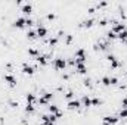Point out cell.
<instances>
[{
	"mask_svg": "<svg viewBox=\"0 0 127 125\" xmlns=\"http://www.w3.org/2000/svg\"><path fill=\"white\" fill-rule=\"evenodd\" d=\"M53 65H55V69L62 71V69H65V66H67V60H65V59H62V57H58V59H55Z\"/></svg>",
	"mask_w": 127,
	"mask_h": 125,
	"instance_id": "1",
	"label": "cell"
},
{
	"mask_svg": "<svg viewBox=\"0 0 127 125\" xmlns=\"http://www.w3.org/2000/svg\"><path fill=\"white\" fill-rule=\"evenodd\" d=\"M118 121L117 116H104V125H115Z\"/></svg>",
	"mask_w": 127,
	"mask_h": 125,
	"instance_id": "2",
	"label": "cell"
},
{
	"mask_svg": "<svg viewBox=\"0 0 127 125\" xmlns=\"http://www.w3.org/2000/svg\"><path fill=\"white\" fill-rule=\"evenodd\" d=\"M114 24H115V25H114V27H112V29H111L114 34H117V35H118L121 31H124V29H126V25H124V24H118V22H114Z\"/></svg>",
	"mask_w": 127,
	"mask_h": 125,
	"instance_id": "3",
	"label": "cell"
},
{
	"mask_svg": "<svg viewBox=\"0 0 127 125\" xmlns=\"http://www.w3.org/2000/svg\"><path fill=\"white\" fill-rule=\"evenodd\" d=\"M108 60H109V63H111V68H112V69H117V68L120 66V62L117 60V57H115L114 55H108Z\"/></svg>",
	"mask_w": 127,
	"mask_h": 125,
	"instance_id": "4",
	"label": "cell"
},
{
	"mask_svg": "<svg viewBox=\"0 0 127 125\" xmlns=\"http://www.w3.org/2000/svg\"><path fill=\"white\" fill-rule=\"evenodd\" d=\"M22 72H24V74H27V75H33V74L36 72V68L30 66L28 63H24V65H22Z\"/></svg>",
	"mask_w": 127,
	"mask_h": 125,
	"instance_id": "5",
	"label": "cell"
},
{
	"mask_svg": "<svg viewBox=\"0 0 127 125\" xmlns=\"http://www.w3.org/2000/svg\"><path fill=\"white\" fill-rule=\"evenodd\" d=\"M80 106H81L80 100H70L68 102V109H78Z\"/></svg>",
	"mask_w": 127,
	"mask_h": 125,
	"instance_id": "6",
	"label": "cell"
},
{
	"mask_svg": "<svg viewBox=\"0 0 127 125\" xmlns=\"http://www.w3.org/2000/svg\"><path fill=\"white\" fill-rule=\"evenodd\" d=\"M13 27H15V28H24V27H25V18H18V19L13 22Z\"/></svg>",
	"mask_w": 127,
	"mask_h": 125,
	"instance_id": "7",
	"label": "cell"
},
{
	"mask_svg": "<svg viewBox=\"0 0 127 125\" xmlns=\"http://www.w3.org/2000/svg\"><path fill=\"white\" fill-rule=\"evenodd\" d=\"M47 35V29L43 27V25H38V28H37V37H46Z\"/></svg>",
	"mask_w": 127,
	"mask_h": 125,
	"instance_id": "8",
	"label": "cell"
},
{
	"mask_svg": "<svg viewBox=\"0 0 127 125\" xmlns=\"http://www.w3.org/2000/svg\"><path fill=\"white\" fill-rule=\"evenodd\" d=\"M4 81H7L10 87H15L16 85V78L13 75H4Z\"/></svg>",
	"mask_w": 127,
	"mask_h": 125,
	"instance_id": "9",
	"label": "cell"
},
{
	"mask_svg": "<svg viewBox=\"0 0 127 125\" xmlns=\"http://www.w3.org/2000/svg\"><path fill=\"white\" fill-rule=\"evenodd\" d=\"M81 103H83V106H84V108H90V106H92V99H90L89 96H83Z\"/></svg>",
	"mask_w": 127,
	"mask_h": 125,
	"instance_id": "10",
	"label": "cell"
},
{
	"mask_svg": "<svg viewBox=\"0 0 127 125\" xmlns=\"http://www.w3.org/2000/svg\"><path fill=\"white\" fill-rule=\"evenodd\" d=\"M75 68H77V71H78V74H86L87 72V68H86V65L84 63H78V65H75Z\"/></svg>",
	"mask_w": 127,
	"mask_h": 125,
	"instance_id": "11",
	"label": "cell"
},
{
	"mask_svg": "<svg viewBox=\"0 0 127 125\" xmlns=\"http://www.w3.org/2000/svg\"><path fill=\"white\" fill-rule=\"evenodd\" d=\"M31 12H33V6L31 4H24L22 6V13L24 15H30Z\"/></svg>",
	"mask_w": 127,
	"mask_h": 125,
	"instance_id": "12",
	"label": "cell"
},
{
	"mask_svg": "<svg viewBox=\"0 0 127 125\" xmlns=\"http://www.w3.org/2000/svg\"><path fill=\"white\" fill-rule=\"evenodd\" d=\"M75 59H86V53H84V49H78L75 52Z\"/></svg>",
	"mask_w": 127,
	"mask_h": 125,
	"instance_id": "13",
	"label": "cell"
},
{
	"mask_svg": "<svg viewBox=\"0 0 127 125\" xmlns=\"http://www.w3.org/2000/svg\"><path fill=\"white\" fill-rule=\"evenodd\" d=\"M36 60H37L40 65H43V66L47 65V56H40V55H38V56L36 57Z\"/></svg>",
	"mask_w": 127,
	"mask_h": 125,
	"instance_id": "14",
	"label": "cell"
},
{
	"mask_svg": "<svg viewBox=\"0 0 127 125\" xmlns=\"http://www.w3.org/2000/svg\"><path fill=\"white\" fill-rule=\"evenodd\" d=\"M47 109H49L50 115H56V113L59 112V108H58L56 105H50V106H47Z\"/></svg>",
	"mask_w": 127,
	"mask_h": 125,
	"instance_id": "15",
	"label": "cell"
},
{
	"mask_svg": "<svg viewBox=\"0 0 127 125\" xmlns=\"http://www.w3.org/2000/svg\"><path fill=\"white\" fill-rule=\"evenodd\" d=\"M93 24H95L93 19H86V21H83L81 27H84V28H90V27H93Z\"/></svg>",
	"mask_w": 127,
	"mask_h": 125,
	"instance_id": "16",
	"label": "cell"
},
{
	"mask_svg": "<svg viewBox=\"0 0 127 125\" xmlns=\"http://www.w3.org/2000/svg\"><path fill=\"white\" fill-rule=\"evenodd\" d=\"M36 102H37L36 96H34L33 93H28V94H27V103H31V105H33V103H36Z\"/></svg>",
	"mask_w": 127,
	"mask_h": 125,
	"instance_id": "17",
	"label": "cell"
},
{
	"mask_svg": "<svg viewBox=\"0 0 127 125\" xmlns=\"http://www.w3.org/2000/svg\"><path fill=\"white\" fill-rule=\"evenodd\" d=\"M117 38H118V40H121V41L124 43V41L127 40V29H124V31H121V32H120V34L117 35Z\"/></svg>",
	"mask_w": 127,
	"mask_h": 125,
	"instance_id": "18",
	"label": "cell"
},
{
	"mask_svg": "<svg viewBox=\"0 0 127 125\" xmlns=\"http://www.w3.org/2000/svg\"><path fill=\"white\" fill-rule=\"evenodd\" d=\"M25 112H27V113H34V112H36V108H34L31 103H27V106H25Z\"/></svg>",
	"mask_w": 127,
	"mask_h": 125,
	"instance_id": "19",
	"label": "cell"
},
{
	"mask_svg": "<svg viewBox=\"0 0 127 125\" xmlns=\"http://www.w3.org/2000/svg\"><path fill=\"white\" fill-rule=\"evenodd\" d=\"M27 37H28V40H36L37 38V32L36 31H28V34H27Z\"/></svg>",
	"mask_w": 127,
	"mask_h": 125,
	"instance_id": "20",
	"label": "cell"
},
{
	"mask_svg": "<svg viewBox=\"0 0 127 125\" xmlns=\"http://www.w3.org/2000/svg\"><path fill=\"white\" fill-rule=\"evenodd\" d=\"M102 84H104L105 87H109V85H111V78H109V77H104V78H102Z\"/></svg>",
	"mask_w": 127,
	"mask_h": 125,
	"instance_id": "21",
	"label": "cell"
},
{
	"mask_svg": "<svg viewBox=\"0 0 127 125\" xmlns=\"http://www.w3.org/2000/svg\"><path fill=\"white\" fill-rule=\"evenodd\" d=\"M83 85L87 87V88H92V80H90V78H86V80L83 81Z\"/></svg>",
	"mask_w": 127,
	"mask_h": 125,
	"instance_id": "22",
	"label": "cell"
},
{
	"mask_svg": "<svg viewBox=\"0 0 127 125\" xmlns=\"http://www.w3.org/2000/svg\"><path fill=\"white\" fill-rule=\"evenodd\" d=\"M101 103H102L101 99H98V97H93V99H92V106H99Z\"/></svg>",
	"mask_w": 127,
	"mask_h": 125,
	"instance_id": "23",
	"label": "cell"
},
{
	"mask_svg": "<svg viewBox=\"0 0 127 125\" xmlns=\"http://www.w3.org/2000/svg\"><path fill=\"white\" fill-rule=\"evenodd\" d=\"M107 38H108V40H115V38H117V34H114L112 31H109V32L107 34Z\"/></svg>",
	"mask_w": 127,
	"mask_h": 125,
	"instance_id": "24",
	"label": "cell"
},
{
	"mask_svg": "<svg viewBox=\"0 0 127 125\" xmlns=\"http://www.w3.org/2000/svg\"><path fill=\"white\" fill-rule=\"evenodd\" d=\"M58 40H59L58 37H52V38L49 40V44H50V46H56V44H58Z\"/></svg>",
	"mask_w": 127,
	"mask_h": 125,
	"instance_id": "25",
	"label": "cell"
},
{
	"mask_svg": "<svg viewBox=\"0 0 127 125\" xmlns=\"http://www.w3.org/2000/svg\"><path fill=\"white\" fill-rule=\"evenodd\" d=\"M33 25H34V21L31 18H27L25 19V27H33Z\"/></svg>",
	"mask_w": 127,
	"mask_h": 125,
	"instance_id": "26",
	"label": "cell"
},
{
	"mask_svg": "<svg viewBox=\"0 0 127 125\" xmlns=\"http://www.w3.org/2000/svg\"><path fill=\"white\" fill-rule=\"evenodd\" d=\"M65 43H67V44H71V43H73V35H71V34H67V35H65Z\"/></svg>",
	"mask_w": 127,
	"mask_h": 125,
	"instance_id": "27",
	"label": "cell"
},
{
	"mask_svg": "<svg viewBox=\"0 0 127 125\" xmlns=\"http://www.w3.org/2000/svg\"><path fill=\"white\" fill-rule=\"evenodd\" d=\"M28 55H31V56H38V52L36 50V49H28Z\"/></svg>",
	"mask_w": 127,
	"mask_h": 125,
	"instance_id": "28",
	"label": "cell"
},
{
	"mask_svg": "<svg viewBox=\"0 0 127 125\" xmlns=\"http://www.w3.org/2000/svg\"><path fill=\"white\" fill-rule=\"evenodd\" d=\"M43 97H44L47 102H50V100L53 99V94H52V93H44V94H43Z\"/></svg>",
	"mask_w": 127,
	"mask_h": 125,
	"instance_id": "29",
	"label": "cell"
},
{
	"mask_svg": "<svg viewBox=\"0 0 127 125\" xmlns=\"http://www.w3.org/2000/svg\"><path fill=\"white\" fill-rule=\"evenodd\" d=\"M37 102H38L40 105H47V103H49V102H47V100H46L43 96H41V97H38V99H37Z\"/></svg>",
	"mask_w": 127,
	"mask_h": 125,
	"instance_id": "30",
	"label": "cell"
},
{
	"mask_svg": "<svg viewBox=\"0 0 127 125\" xmlns=\"http://www.w3.org/2000/svg\"><path fill=\"white\" fill-rule=\"evenodd\" d=\"M120 118H126L127 119V109H121V112H120Z\"/></svg>",
	"mask_w": 127,
	"mask_h": 125,
	"instance_id": "31",
	"label": "cell"
},
{
	"mask_svg": "<svg viewBox=\"0 0 127 125\" xmlns=\"http://www.w3.org/2000/svg\"><path fill=\"white\" fill-rule=\"evenodd\" d=\"M111 85H118V78L112 77V78H111Z\"/></svg>",
	"mask_w": 127,
	"mask_h": 125,
	"instance_id": "32",
	"label": "cell"
},
{
	"mask_svg": "<svg viewBox=\"0 0 127 125\" xmlns=\"http://www.w3.org/2000/svg\"><path fill=\"white\" fill-rule=\"evenodd\" d=\"M108 3L107 1H101V3H98V6H96V9H99V7H105Z\"/></svg>",
	"mask_w": 127,
	"mask_h": 125,
	"instance_id": "33",
	"label": "cell"
},
{
	"mask_svg": "<svg viewBox=\"0 0 127 125\" xmlns=\"http://www.w3.org/2000/svg\"><path fill=\"white\" fill-rule=\"evenodd\" d=\"M47 19H49V21H53V19H56V15H55V13H49V15H47Z\"/></svg>",
	"mask_w": 127,
	"mask_h": 125,
	"instance_id": "34",
	"label": "cell"
},
{
	"mask_svg": "<svg viewBox=\"0 0 127 125\" xmlns=\"http://www.w3.org/2000/svg\"><path fill=\"white\" fill-rule=\"evenodd\" d=\"M107 24H108L107 19H101V21H99V25H101V27H107Z\"/></svg>",
	"mask_w": 127,
	"mask_h": 125,
	"instance_id": "35",
	"label": "cell"
},
{
	"mask_svg": "<svg viewBox=\"0 0 127 125\" xmlns=\"http://www.w3.org/2000/svg\"><path fill=\"white\" fill-rule=\"evenodd\" d=\"M73 96H74V93H73V91H70V93H67V94H65V97H67L68 100H71V99H73Z\"/></svg>",
	"mask_w": 127,
	"mask_h": 125,
	"instance_id": "36",
	"label": "cell"
},
{
	"mask_svg": "<svg viewBox=\"0 0 127 125\" xmlns=\"http://www.w3.org/2000/svg\"><path fill=\"white\" fill-rule=\"evenodd\" d=\"M9 105L12 108H18V102H13V100H9Z\"/></svg>",
	"mask_w": 127,
	"mask_h": 125,
	"instance_id": "37",
	"label": "cell"
},
{
	"mask_svg": "<svg viewBox=\"0 0 127 125\" xmlns=\"http://www.w3.org/2000/svg\"><path fill=\"white\" fill-rule=\"evenodd\" d=\"M41 121L43 122H49V115H43L41 116Z\"/></svg>",
	"mask_w": 127,
	"mask_h": 125,
	"instance_id": "38",
	"label": "cell"
},
{
	"mask_svg": "<svg viewBox=\"0 0 127 125\" xmlns=\"http://www.w3.org/2000/svg\"><path fill=\"white\" fill-rule=\"evenodd\" d=\"M121 105H123V109H127V99L121 100Z\"/></svg>",
	"mask_w": 127,
	"mask_h": 125,
	"instance_id": "39",
	"label": "cell"
},
{
	"mask_svg": "<svg viewBox=\"0 0 127 125\" xmlns=\"http://www.w3.org/2000/svg\"><path fill=\"white\" fill-rule=\"evenodd\" d=\"M96 12V7H89L87 9V13H95Z\"/></svg>",
	"mask_w": 127,
	"mask_h": 125,
	"instance_id": "40",
	"label": "cell"
},
{
	"mask_svg": "<svg viewBox=\"0 0 127 125\" xmlns=\"http://www.w3.org/2000/svg\"><path fill=\"white\" fill-rule=\"evenodd\" d=\"M55 116H56V118H58V119H59V118H62V112H61V111H59V112H58V113H56V115H55Z\"/></svg>",
	"mask_w": 127,
	"mask_h": 125,
	"instance_id": "41",
	"label": "cell"
},
{
	"mask_svg": "<svg viewBox=\"0 0 127 125\" xmlns=\"http://www.w3.org/2000/svg\"><path fill=\"white\" fill-rule=\"evenodd\" d=\"M124 43H126V44H127V40H126V41H124Z\"/></svg>",
	"mask_w": 127,
	"mask_h": 125,
	"instance_id": "42",
	"label": "cell"
},
{
	"mask_svg": "<svg viewBox=\"0 0 127 125\" xmlns=\"http://www.w3.org/2000/svg\"><path fill=\"white\" fill-rule=\"evenodd\" d=\"M126 77H127V71H126Z\"/></svg>",
	"mask_w": 127,
	"mask_h": 125,
	"instance_id": "43",
	"label": "cell"
}]
</instances>
